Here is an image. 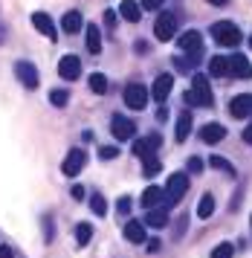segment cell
Masks as SVG:
<instances>
[{
  "mask_svg": "<svg viewBox=\"0 0 252 258\" xmlns=\"http://www.w3.org/2000/svg\"><path fill=\"white\" fill-rule=\"evenodd\" d=\"M185 191H188V177H185L183 171H174V174L168 177V186H165L162 209H171V206H177V203H180V198H183Z\"/></svg>",
  "mask_w": 252,
  "mask_h": 258,
  "instance_id": "obj_1",
  "label": "cell"
},
{
  "mask_svg": "<svg viewBox=\"0 0 252 258\" xmlns=\"http://www.w3.org/2000/svg\"><path fill=\"white\" fill-rule=\"evenodd\" d=\"M212 38L220 47H238L241 44V29L232 21H218V24H212Z\"/></svg>",
  "mask_w": 252,
  "mask_h": 258,
  "instance_id": "obj_2",
  "label": "cell"
},
{
  "mask_svg": "<svg viewBox=\"0 0 252 258\" xmlns=\"http://www.w3.org/2000/svg\"><path fill=\"white\" fill-rule=\"evenodd\" d=\"M154 35H157V41H171L174 35H177V15L174 12H162L157 15V21H154Z\"/></svg>",
  "mask_w": 252,
  "mask_h": 258,
  "instance_id": "obj_3",
  "label": "cell"
},
{
  "mask_svg": "<svg viewBox=\"0 0 252 258\" xmlns=\"http://www.w3.org/2000/svg\"><path fill=\"white\" fill-rule=\"evenodd\" d=\"M148 90H145V84L139 82H131L125 87V105L131 107V110H142V107L148 105Z\"/></svg>",
  "mask_w": 252,
  "mask_h": 258,
  "instance_id": "obj_4",
  "label": "cell"
},
{
  "mask_svg": "<svg viewBox=\"0 0 252 258\" xmlns=\"http://www.w3.org/2000/svg\"><path fill=\"white\" fill-rule=\"evenodd\" d=\"M15 76H18V82H21L26 90H35V87L41 84V79H38V70H35L32 61H18V64H15Z\"/></svg>",
  "mask_w": 252,
  "mask_h": 258,
  "instance_id": "obj_5",
  "label": "cell"
},
{
  "mask_svg": "<svg viewBox=\"0 0 252 258\" xmlns=\"http://www.w3.org/2000/svg\"><path fill=\"white\" fill-rule=\"evenodd\" d=\"M177 47L183 49V55H200L203 52V35L197 29H188L177 38Z\"/></svg>",
  "mask_w": 252,
  "mask_h": 258,
  "instance_id": "obj_6",
  "label": "cell"
},
{
  "mask_svg": "<svg viewBox=\"0 0 252 258\" xmlns=\"http://www.w3.org/2000/svg\"><path fill=\"white\" fill-rule=\"evenodd\" d=\"M192 93H195V99H197V105L200 107H212V102H215L212 87H209V79L206 76H200V73L192 79Z\"/></svg>",
  "mask_w": 252,
  "mask_h": 258,
  "instance_id": "obj_7",
  "label": "cell"
},
{
  "mask_svg": "<svg viewBox=\"0 0 252 258\" xmlns=\"http://www.w3.org/2000/svg\"><path fill=\"white\" fill-rule=\"evenodd\" d=\"M110 134H113L116 140H134V134H137V125H134V119L122 116V113H116L110 119Z\"/></svg>",
  "mask_w": 252,
  "mask_h": 258,
  "instance_id": "obj_8",
  "label": "cell"
},
{
  "mask_svg": "<svg viewBox=\"0 0 252 258\" xmlns=\"http://www.w3.org/2000/svg\"><path fill=\"white\" fill-rule=\"evenodd\" d=\"M58 76L64 79V82H76L81 76V61L79 55H64V58L58 61Z\"/></svg>",
  "mask_w": 252,
  "mask_h": 258,
  "instance_id": "obj_9",
  "label": "cell"
},
{
  "mask_svg": "<svg viewBox=\"0 0 252 258\" xmlns=\"http://www.w3.org/2000/svg\"><path fill=\"white\" fill-rule=\"evenodd\" d=\"M84 163H87V154L81 151V148H73V151L67 154V160L61 163V171L67 177H76L81 168H84Z\"/></svg>",
  "mask_w": 252,
  "mask_h": 258,
  "instance_id": "obj_10",
  "label": "cell"
},
{
  "mask_svg": "<svg viewBox=\"0 0 252 258\" xmlns=\"http://www.w3.org/2000/svg\"><path fill=\"white\" fill-rule=\"evenodd\" d=\"M171 84H174V76L171 73H160L157 79H154V87H151V96L157 99V102H165L168 96H171Z\"/></svg>",
  "mask_w": 252,
  "mask_h": 258,
  "instance_id": "obj_11",
  "label": "cell"
},
{
  "mask_svg": "<svg viewBox=\"0 0 252 258\" xmlns=\"http://www.w3.org/2000/svg\"><path fill=\"white\" fill-rule=\"evenodd\" d=\"M229 113H232V119H246V116H252V93L235 96V99L229 102Z\"/></svg>",
  "mask_w": 252,
  "mask_h": 258,
  "instance_id": "obj_12",
  "label": "cell"
},
{
  "mask_svg": "<svg viewBox=\"0 0 252 258\" xmlns=\"http://www.w3.org/2000/svg\"><path fill=\"white\" fill-rule=\"evenodd\" d=\"M32 26L41 32V35L49 38V41H58V29H55L52 18H49L46 12H35V15H32Z\"/></svg>",
  "mask_w": 252,
  "mask_h": 258,
  "instance_id": "obj_13",
  "label": "cell"
},
{
  "mask_svg": "<svg viewBox=\"0 0 252 258\" xmlns=\"http://www.w3.org/2000/svg\"><path fill=\"white\" fill-rule=\"evenodd\" d=\"M229 76H235V79H249L252 76V64L246 55H241V52H235L229 58Z\"/></svg>",
  "mask_w": 252,
  "mask_h": 258,
  "instance_id": "obj_14",
  "label": "cell"
},
{
  "mask_svg": "<svg viewBox=\"0 0 252 258\" xmlns=\"http://www.w3.org/2000/svg\"><path fill=\"white\" fill-rule=\"evenodd\" d=\"M226 137V128L220 125V122H209V125H203V131H200V140L206 142V145H215V142H220Z\"/></svg>",
  "mask_w": 252,
  "mask_h": 258,
  "instance_id": "obj_15",
  "label": "cell"
},
{
  "mask_svg": "<svg viewBox=\"0 0 252 258\" xmlns=\"http://www.w3.org/2000/svg\"><path fill=\"white\" fill-rule=\"evenodd\" d=\"M162 198H165V191H162L160 186H148L142 191V200H139V203L151 212V209H157V206H162Z\"/></svg>",
  "mask_w": 252,
  "mask_h": 258,
  "instance_id": "obj_16",
  "label": "cell"
},
{
  "mask_svg": "<svg viewBox=\"0 0 252 258\" xmlns=\"http://www.w3.org/2000/svg\"><path fill=\"white\" fill-rule=\"evenodd\" d=\"M125 238L131 241V244H145V241H148V235H145V223L128 221L125 223Z\"/></svg>",
  "mask_w": 252,
  "mask_h": 258,
  "instance_id": "obj_17",
  "label": "cell"
},
{
  "mask_svg": "<svg viewBox=\"0 0 252 258\" xmlns=\"http://www.w3.org/2000/svg\"><path fill=\"white\" fill-rule=\"evenodd\" d=\"M209 76H215V79L229 76V58H223V55H212V58H209Z\"/></svg>",
  "mask_w": 252,
  "mask_h": 258,
  "instance_id": "obj_18",
  "label": "cell"
},
{
  "mask_svg": "<svg viewBox=\"0 0 252 258\" xmlns=\"http://www.w3.org/2000/svg\"><path fill=\"white\" fill-rule=\"evenodd\" d=\"M81 26H84V24H81V12H76V9H70V12L61 18V29L70 32V35H76Z\"/></svg>",
  "mask_w": 252,
  "mask_h": 258,
  "instance_id": "obj_19",
  "label": "cell"
},
{
  "mask_svg": "<svg viewBox=\"0 0 252 258\" xmlns=\"http://www.w3.org/2000/svg\"><path fill=\"white\" fill-rule=\"evenodd\" d=\"M84 35H87V49H90L93 55H99L102 52V32H99V26L90 24L84 29Z\"/></svg>",
  "mask_w": 252,
  "mask_h": 258,
  "instance_id": "obj_20",
  "label": "cell"
},
{
  "mask_svg": "<svg viewBox=\"0 0 252 258\" xmlns=\"http://www.w3.org/2000/svg\"><path fill=\"white\" fill-rule=\"evenodd\" d=\"M142 223H148V226H154V229H162V226H168V209H151L148 215H145V221Z\"/></svg>",
  "mask_w": 252,
  "mask_h": 258,
  "instance_id": "obj_21",
  "label": "cell"
},
{
  "mask_svg": "<svg viewBox=\"0 0 252 258\" xmlns=\"http://www.w3.org/2000/svg\"><path fill=\"white\" fill-rule=\"evenodd\" d=\"M119 15H122L125 21H131V24H137L139 18H142V15H139V3L137 0H122V3H119Z\"/></svg>",
  "mask_w": 252,
  "mask_h": 258,
  "instance_id": "obj_22",
  "label": "cell"
},
{
  "mask_svg": "<svg viewBox=\"0 0 252 258\" xmlns=\"http://www.w3.org/2000/svg\"><path fill=\"white\" fill-rule=\"evenodd\" d=\"M192 125H195V122H192V113H188V110H183V113H180V119H177V142H185V140H188Z\"/></svg>",
  "mask_w": 252,
  "mask_h": 258,
  "instance_id": "obj_23",
  "label": "cell"
},
{
  "mask_svg": "<svg viewBox=\"0 0 252 258\" xmlns=\"http://www.w3.org/2000/svg\"><path fill=\"white\" fill-rule=\"evenodd\" d=\"M87 84H90L93 93H99V96L107 93V76H104V73H93L90 79H87Z\"/></svg>",
  "mask_w": 252,
  "mask_h": 258,
  "instance_id": "obj_24",
  "label": "cell"
},
{
  "mask_svg": "<svg viewBox=\"0 0 252 258\" xmlns=\"http://www.w3.org/2000/svg\"><path fill=\"white\" fill-rule=\"evenodd\" d=\"M90 238H93V223H79V226H76V244L87 246Z\"/></svg>",
  "mask_w": 252,
  "mask_h": 258,
  "instance_id": "obj_25",
  "label": "cell"
},
{
  "mask_svg": "<svg viewBox=\"0 0 252 258\" xmlns=\"http://www.w3.org/2000/svg\"><path fill=\"white\" fill-rule=\"evenodd\" d=\"M212 212H215V198L212 195H203L200 198V206H197V215L206 221V218H212Z\"/></svg>",
  "mask_w": 252,
  "mask_h": 258,
  "instance_id": "obj_26",
  "label": "cell"
},
{
  "mask_svg": "<svg viewBox=\"0 0 252 258\" xmlns=\"http://www.w3.org/2000/svg\"><path fill=\"white\" fill-rule=\"evenodd\" d=\"M134 154H137L139 160H148L151 154H157V151H151L148 140H134Z\"/></svg>",
  "mask_w": 252,
  "mask_h": 258,
  "instance_id": "obj_27",
  "label": "cell"
},
{
  "mask_svg": "<svg viewBox=\"0 0 252 258\" xmlns=\"http://www.w3.org/2000/svg\"><path fill=\"white\" fill-rule=\"evenodd\" d=\"M142 163H145V177H154L162 168V163H160V157H157V154H151L148 160H142Z\"/></svg>",
  "mask_w": 252,
  "mask_h": 258,
  "instance_id": "obj_28",
  "label": "cell"
},
{
  "mask_svg": "<svg viewBox=\"0 0 252 258\" xmlns=\"http://www.w3.org/2000/svg\"><path fill=\"white\" fill-rule=\"evenodd\" d=\"M49 102H52L55 107H64L70 102V93L64 90V87H58V90H52V93H49Z\"/></svg>",
  "mask_w": 252,
  "mask_h": 258,
  "instance_id": "obj_29",
  "label": "cell"
},
{
  "mask_svg": "<svg viewBox=\"0 0 252 258\" xmlns=\"http://www.w3.org/2000/svg\"><path fill=\"white\" fill-rule=\"evenodd\" d=\"M209 165H212V168H220V171H226L229 177H235V165L226 163L223 157H212V160H209Z\"/></svg>",
  "mask_w": 252,
  "mask_h": 258,
  "instance_id": "obj_30",
  "label": "cell"
},
{
  "mask_svg": "<svg viewBox=\"0 0 252 258\" xmlns=\"http://www.w3.org/2000/svg\"><path fill=\"white\" fill-rule=\"evenodd\" d=\"M90 206H93V212H96L99 218H102V215H107V203H104V198L99 195V191H96V195L90 198Z\"/></svg>",
  "mask_w": 252,
  "mask_h": 258,
  "instance_id": "obj_31",
  "label": "cell"
},
{
  "mask_svg": "<svg viewBox=\"0 0 252 258\" xmlns=\"http://www.w3.org/2000/svg\"><path fill=\"white\" fill-rule=\"evenodd\" d=\"M212 258H232V244H218L212 249Z\"/></svg>",
  "mask_w": 252,
  "mask_h": 258,
  "instance_id": "obj_32",
  "label": "cell"
},
{
  "mask_svg": "<svg viewBox=\"0 0 252 258\" xmlns=\"http://www.w3.org/2000/svg\"><path fill=\"white\" fill-rule=\"evenodd\" d=\"M162 3H165V0H142V3H139V9H145V12H157Z\"/></svg>",
  "mask_w": 252,
  "mask_h": 258,
  "instance_id": "obj_33",
  "label": "cell"
},
{
  "mask_svg": "<svg viewBox=\"0 0 252 258\" xmlns=\"http://www.w3.org/2000/svg\"><path fill=\"white\" fill-rule=\"evenodd\" d=\"M104 26H107V32H113V29H116V12H113V9H107V12H104Z\"/></svg>",
  "mask_w": 252,
  "mask_h": 258,
  "instance_id": "obj_34",
  "label": "cell"
},
{
  "mask_svg": "<svg viewBox=\"0 0 252 258\" xmlns=\"http://www.w3.org/2000/svg\"><path fill=\"white\" fill-rule=\"evenodd\" d=\"M116 154H119V148H113V145H104V148H99V157H102V160H113Z\"/></svg>",
  "mask_w": 252,
  "mask_h": 258,
  "instance_id": "obj_35",
  "label": "cell"
},
{
  "mask_svg": "<svg viewBox=\"0 0 252 258\" xmlns=\"http://www.w3.org/2000/svg\"><path fill=\"white\" fill-rule=\"evenodd\" d=\"M116 212H119V215H128V212H131V198H119V203H116Z\"/></svg>",
  "mask_w": 252,
  "mask_h": 258,
  "instance_id": "obj_36",
  "label": "cell"
},
{
  "mask_svg": "<svg viewBox=\"0 0 252 258\" xmlns=\"http://www.w3.org/2000/svg\"><path fill=\"white\" fill-rule=\"evenodd\" d=\"M200 171H203V160L192 157V160H188V174H200Z\"/></svg>",
  "mask_w": 252,
  "mask_h": 258,
  "instance_id": "obj_37",
  "label": "cell"
},
{
  "mask_svg": "<svg viewBox=\"0 0 252 258\" xmlns=\"http://www.w3.org/2000/svg\"><path fill=\"white\" fill-rule=\"evenodd\" d=\"M148 145H151V151H160L162 137H160V134H151V137H148Z\"/></svg>",
  "mask_w": 252,
  "mask_h": 258,
  "instance_id": "obj_38",
  "label": "cell"
},
{
  "mask_svg": "<svg viewBox=\"0 0 252 258\" xmlns=\"http://www.w3.org/2000/svg\"><path fill=\"white\" fill-rule=\"evenodd\" d=\"M145 244H148V252H160V241H157V238H151V241H145Z\"/></svg>",
  "mask_w": 252,
  "mask_h": 258,
  "instance_id": "obj_39",
  "label": "cell"
},
{
  "mask_svg": "<svg viewBox=\"0 0 252 258\" xmlns=\"http://www.w3.org/2000/svg\"><path fill=\"white\" fill-rule=\"evenodd\" d=\"M0 258H15V252H12V246H0Z\"/></svg>",
  "mask_w": 252,
  "mask_h": 258,
  "instance_id": "obj_40",
  "label": "cell"
},
{
  "mask_svg": "<svg viewBox=\"0 0 252 258\" xmlns=\"http://www.w3.org/2000/svg\"><path fill=\"white\" fill-rule=\"evenodd\" d=\"M243 142L252 145V125H246V131H243Z\"/></svg>",
  "mask_w": 252,
  "mask_h": 258,
  "instance_id": "obj_41",
  "label": "cell"
},
{
  "mask_svg": "<svg viewBox=\"0 0 252 258\" xmlns=\"http://www.w3.org/2000/svg\"><path fill=\"white\" fill-rule=\"evenodd\" d=\"M73 198L81 200V198H84V188H81V186H73Z\"/></svg>",
  "mask_w": 252,
  "mask_h": 258,
  "instance_id": "obj_42",
  "label": "cell"
},
{
  "mask_svg": "<svg viewBox=\"0 0 252 258\" xmlns=\"http://www.w3.org/2000/svg\"><path fill=\"white\" fill-rule=\"evenodd\" d=\"M165 116H168V110H165V107H160V110H157V119H160V122H165Z\"/></svg>",
  "mask_w": 252,
  "mask_h": 258,
  "instance_id": "obj_43",
  "label": "cell"
},
{
  "mask_svg": "<svg viewBox=\"0 0 252 258\" xmlns=\"http://www.w3.org/2000/svg\"><path fill=\"white\" fill-rule=\"evenodd\" d=\"M209 3H212V6H226L229 0H209Z\"/></svg>",
  "mask_w": 252,
  "mask_h": 258,
  "instance_id": "obj_44",
  "label": "cell"
},
{
  "mask_svg": "<svg viewBox=\"0 0 252 258\" xmlns=\"http://www.w3.org/2000/svg\"><path fill=\"white\" fill-rule=\"evenodd\" d=\"M249 47H252V38H249Z\"/></svg>",
  "mask_w": 252,
  "mask_h": 258,
  "instance_id": "obj_45",
  "label": "cell"
}]
</instances>
